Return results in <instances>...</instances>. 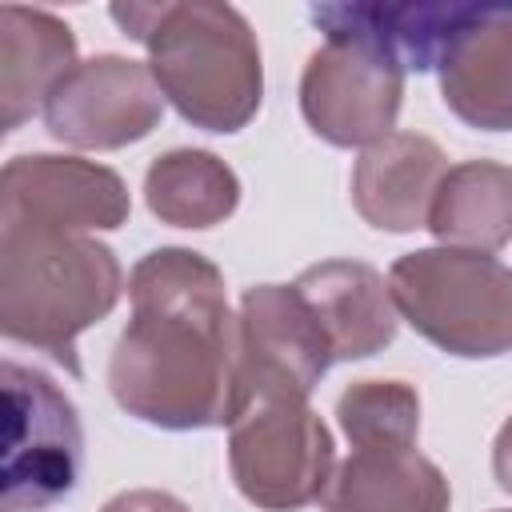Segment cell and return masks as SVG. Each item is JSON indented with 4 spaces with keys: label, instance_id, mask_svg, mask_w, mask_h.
I'll return each mask as SVG.
<instances>
[{
    "label": "cell",
    "instance_id": "4",
    "mask_svg": "<svg viewBox=\"0 0 512 512\" xmlns=\"http://www.w3.org/2000/svg\"><path fill=\"white\" fill-rule=\"evenodd\" d=\"M388 288L400 320L460 360L512 352V268L492 252L416 248L392 260Z\"/></svg>",
    "mask_w": 512,
    "mask_h": 512
},
{
    "label": "cell",
    "instance_id": "1",
    "mask_svg": "<svg viewBox=\"0 0 512 512\" xmlns=\"http://www.w3.org/2000/svg\"><path fill=\"white\" fill-rule=\"evenodd\" d=\"M128 300L108 356L112 400L164 432L228 428L240 332L220 268L192 248H152L128 276Z\"/></svg>",
    "mask_w": 512,
    "mask_h": 512
},
{
    "label": "cell",
    "instance_id": "6",
    "mask_svg": "<svg viewBox=\"0 0 512 512\" xmlns=\"http://www.w3.org/2000/svg\"><path fill=\"white\" fill-rule=\"evenodd\" d=\"M84 464L76 404L60 384L20 360H4V456L0 512H40L72 496Z\"/></svg>",
    "mask_w": 512,
    "mask_h": 512
},
{
    "label": "cell",
    "instance_id": "11",
    "mask_svg": "<svg viewBox=\"0 0 512 512\" xmlns=\"http://www.w3.org/2000/svg\"><path fill=\"white\" fill-rule=\"evenodd\" d=\"M504 4H312L308 16L324 32V40H368L396 56L404 72H432L452 52V44L472 32L476 24H488L500 16Z\"/></svg>",
    "mask_w": 512,
    "mask_h": 512
},
{
    "label": "cell",
    "instance_id": "12",
    "mask_svg": "<svg viewBox=\"0 0 512 512\" xmlns=\"http://www.w3.org/2000/svg\"><path fill=\"white\" fill-rule=\"evenodd\" d=\"M448 172L444 148L424 132H392L352 164V208L380 232L428 228L436 188Z\"/></svg>",
    "mask_w": 512,
    "mask_h": 512
},
{
    "label": "cell",
    "instance_id": "10",
    "mask_svg": "<svg viewBox=\"0 0 512 512\" xmlns=\"http://www.w3.org/2000/svg\"><path fill=\"white\" fill-rule=\"evenodd\" d=\"M236 332H240L236 396L272 388L308 400L312 388L324 380V372L336 364L316 312L292 284L244 288Z\"/></svg>",
    "mask_w": 512,
    "mask_h": 512
},
{
    "label": "cell",
    "instance_id": "18",
    "mask_svg": "<svg viewBox=\"0 0 512 512\" xmlns=\"http://www.w3.org/2000/svg\"><path fill=\"white\" fill-rule=\"evenodd\" d=\"M144 204L172 228H216L240 204V176L208 148H172L144 172Z\"/></svg>",
    "mask_w": 512,
    "mask_h": 512
},
{
    "label": "cell",
    "instance_id": "3",
    "mask_svg": "<svg viewBox=\"0 0 512 512\" xmlns=\"http://www.w3.org/2000/svg\"><path fill=\"white\" fill-rule=\"evenodd\" d=\"M124 296V268L84 232L0 228V332L80 376L76 340Z\"/></svg>",
    "mask_w": 512,
    "mask_h": 512
},
{
    "label": "cell",
    "instance_id": "17",
    "mask_svg": "<svg viewBox=\"0 0 512 512\" xmlns=\"http://www.w3.org/2000/svg\"><path fill=\"white\" fill-rule=\"evenodd\" d=\"M428 232L448 248L500 252L512 240V168L500 160H460L444 172Z\"/></svg>",
    "mask_w": 512,
    "mask_h": 512
},
{
    "label": "cell",
    "instance_id": "7",
    "mask_svg": "<svg viewBox=\"0 0 512 512\" xmlns=\"http://www.w3.org/2000/svg\"><path fill=\"white\" fill-rule=\"evenodd\" d=\"M404 104V64L368 40H324L300 72L304 124L332 148H372L392 136Z\"/></svg>",
    "mask_w": 512,
    "mask_h": 512
},
{
    "label": "cell",
    "instance_id": "8",
    "mask_svg": "<svg viewBox=\"0 0 512 512\" xmlns=\"http://www.w3.org/2000/svg\"><path fill=\"white\" fill-rule=\"evenodd\" d=\"M164 92L148 60L100 52L80 60L48 96L44 128L84 152H116L144 140L164 116Z\"/></svg>",
    "mask_w": 512,
    "mask_h": 512
},
{
    "label": "cell",
    "instance_id": "15",
    "mask_svg": "<svg viewBox=\"0 0 512 512\" xmlns=\"http://www.w3.org/2000/svg\"><path fill=\"white\" fill-rule=\"evenodd\" d=\"M448 504V476L416 444L352 448L324 492V512H448Z\"/></svg>",
    "mask_w": 512,
    "mask_h": 512
},
{
    "label": "cell",
    "instance_id": "19",
    "mask_svg": "<svg viewBox=\"0 0 512 512\" xmlns=\"http://www.w3.org/2000/svg\"><path fill=\"white\" fill-rule=\"evenodd\" d=\"M336 424L352 448H412L420 392L404 380H352L336 400Z\"/></svg>",
    "mask_w": 512,
    "mask_h": 512
},
{
    "label": "cell",
    "instance_id": "20",
    "mask_svg": "<svg viewBox=\"0 0 512 512\" xmlns=\"http://www.w3.org/2000/svg\"><path fill=\"white\" fill-rule=\"evenodd\" d=\"M100 512H192V508L180 496L160 488H128V492H116Z\"/></svg>",
    "mask_w": 512,
    "mask_h": 512
},
{
    "label": "cell",
    "instance_id": "9",
    "mask_svg": "<svg viewBox=\"0 0 512 512\" xmlns=\"http://www.w3.org/2000/svg\"><path fill=\"white\" fill-rule=\"evenodd\" d=\"M128 212V184L96 160L28 152L12 156L0 172V228L92 236L120 228Z\"/></svg>",
    "mask_w": 512,
    "mask_h": 512
},
{
    "label": "cell",
    "instance_id": "14",
    "mask_svg": "<svg viewBox=\"0 0 512 512\" xmlns=\"http://www.w3.org/2000/svg\"><path fill=\"white\" fill-rule=\"evenodd\" d=\"M72 28L24 4L0 8V132H16L36 108L44 112L56 84L76 68Z\"/></svg>",
    "mask_w": 512,
    "mask_h": 512
},
{
    "label": "cell",
    "instance_id": "13",
    "mask_svg": "<svg viewBox=\"0 0 512 512\" xmlns=\"http://www.w3.org/2000/svg\"><path fill=\"white\" fill-rule=\"evenodd\" d=\"M292 288L316 312L336 360H368L396 340L400 312L388 280L364 260H320Z\"/></svg>",
    "mask_w": 512,
    "mask_h": 512
},
{
    "label": "cell",
    "instance_id": "22",
    "mask_svg": "<svg viewBox=\"0 0 512 512\" xmlns=\"http://www.w3.org/2000/svg\"><path fill=\"white\" fill-rule=\"evenodd\" d=\"M492 512H512V508H492Z\"/></svg>",
    "mask_w": 512,
    "mask_h": 512
},
{
    "label": "cell",
    "instance_id": "16",
    "mask_svg": "<svg viewBox=\"0 0 512 512\" xmlns=\"http://www.w3.org/2000/svg\"><path fill=\"white\" fill-rule=\"evenodd\" d=\"M440 100L456 120L480 132L512 128V4L488 24L464 32L440 60Z\"/></svg>",
    "mask_w": 512,
    "mask_h": 512
},
{
    "label": "cell",
    "instance_id": "21",
    "mask_svg": "<svg viewBox=\"0 0 512 512\" xmlns=\"http://www.w3.org/2000/svg\"><path fill=\"white\" fill-rule=\"evenodd\" d=\"M492 476L512 496V416L500 424V432L492 440Z\"/></svg>",
    "mask_w": 512,
    "mask_h": 512
},
{
    "label": "cell",
    "instance_id": "2",
    "mask_svg": "<svg viewBox=\"0 0 512 512\" xmlns=\"http://www.w3.org/2000/svg\"><path fill=\"white\" fill-rule=\"evenodd\" d=\"M108 16L148 48L164 100L200 132H240L264 104V60L252 24L220 0L112 4Z\"/></svg>",
    "mask_w": 512,
    "mask_h": 512
},
{
    "label": "cell",
    "instance_id": "5",
    "mask_svg": "<svg viewBox=\"0 0 512 512\" xmlns=\"http://www.w3.org/2000/svg\"><path fill=\"white\" fill-rule=\"evenodd\" d=\"M228 472L248 504L296 512L324 500L336 472V444L304 396L272 388L240 392L228 420Z\"/></svg>",
    "mask_w": 512,
    "mask_h": 512
}]
</instances>
